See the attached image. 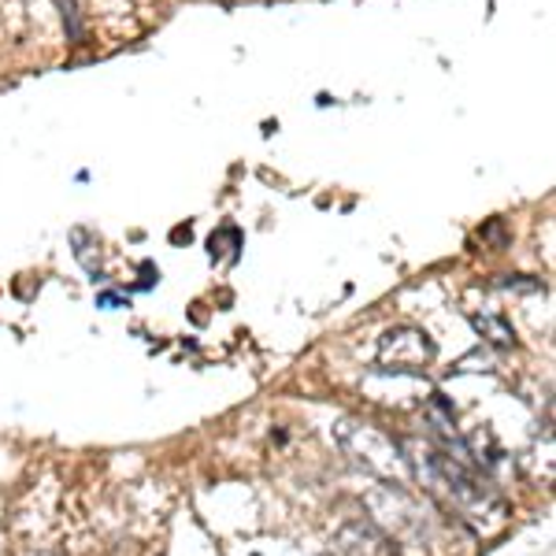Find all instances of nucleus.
I'll return each instance as SVG.
<instances>
[{
	"label": "nucleus",
	"instance_id": "obj_6",
	"mask_svg": "<svg viewBox=\"0 0 556 556\" xmlns=\"http://www.w3.org/2000/svg\"><path fill=\"white\" fill-rule=\"evenodd\" d=\"M64 4V20L71 26V38H83V30H78V12H75V0H60Z\"/></svg>",
	"mask_w": 556,
	"mask_h": 556
},
{
	"label": "nucleus",
	"instance_id": "obj_4",
	"mask_svg": "<svg viewBox=\"0 0 556 556\" xmlns=\"http://www.w3.org/2000/svg\"><path fill=\"white\" fill-rule=\"evenodd\" d=\"M330 553L334 556H401L397 542L382 531L375 519H349L330 538Z\"/></svg>",
	"mask_w": 556,
	"mask_h": 556
},
{
	"label": "nucleus",
	"instance_id": "obj_5",
	"mask_svg": "<svg viewBox=\"0 0 556 556\" xmlns=\"http://www.w3.org/2000/svg\"><path fill=\"white\" fill-rule=\"evenodd\" d=\"M475 327H479V334H486L497 349H513L516 345V330L508 319L501 316H475Z\"/></svg>",
	"mask_w": 556,
	"mask_h": 556
},
{
	"label": "nucleus",
	"instance_id": "obj_3",
	"mask_svg": "<svg viewBox=\"0 0 556 556\" xmlns=\"http://www.w3.org/2000/svg\"><path fill=\"white\" fill-rule=\"evenodd\" d=\"M438 356V345L419 327H390L379 338V367L393 375H416Z\"/></svg>",
	"mask_w": 556,
	"mask_h": 556
},
{
	"label": "nucleus",
	"instance_id": "obj_1",
	"mask_svg": "<svg viewBox=\"0 0 556 556\" xmlns=\"http://www.w3.org/2000/svg\"><path fill=\"white\" fill-rule=\"evenodd\" d=\"M401 450H405L408 475H416L424 482V490L445 513H456L464 523L479 527V531H493L508 516L505 497L468 460L442 450H430V445H401Z\"/></svg>",
	"mask_w": 556,
	"mask_h": 556
},
{
	"label": "nucleus",
	"instance_id": "obj_2",
	"mask_svg": "<svg viewBox=\"0 0 556 556\" xmlns=\"http://www.w3.org/2000/svg\"><path fill=\"white\" fill-rule=\"evenodd\" d=\"M338 442H342L345 456H353L361 468L379 475L386 482H393V486H405V479H408L405 450H401V442H393L390 434H382L379 427L342 424L338 427Z\"/></svg>",
	"mask_w": 556,
	"mask_h": 556
}]
</instances>
